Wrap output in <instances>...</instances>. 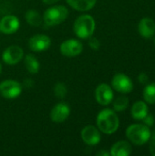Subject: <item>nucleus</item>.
Segmentation results:
<instances>
[{"label": "nucleus", "instance_id": "nucleus-1", "mask_svg": "<svg viewBox=\"0 0 155 156\" xmlns=\"http://www.w3.org/2000/svg\"><path fill=\"white\" fill-rule=\"evenodd\" d=\"M120 125L119 117L113 110L104 109L97 116L98 129L105 134L114 133Z\"/></svg>", "mask_w": 155, "mask_h": 156}, {"label": "nucleus", "instance_id": "nucleus-2", "mask_svg": "<svg viewBox=\"0 0 155 156\" xmlns=\"http://www.w3.org/2000/svg\"><path fill=\"white\" fill-rule=\"evenodd\" d=\"M96 28L94 18L90 15L79 16L74 22L73 30L76 36L81 39H88L90 37Z\"/></svg>", "mask_w": 155, "mask_h": 156}, {"label": "nucleus", "instance_id": "nucleus-3", "mask_svg": "<svg viewBox=\"0 0 155 156\" xmlns=\"http://www.w3.org/2000/svg\"><path fill=\"white\" fill-rule=\"evenodd\" d=\"M126 136L132 144L143 145L150 140L151 131L145 124H132L126 130Z\"/></svg>", "mask_w": 155, "mask_h": 156}, {"label": "nucleus", "instance_id": "nucleus-4", "mask_svg": "<svg viewBox=\"0 0 155 156\" xmlns=\"http://www.w3.org/2000/svg\"><path fill=\"white\" fill-rule=\"evenodd\" d=\"M69 16V10L64 5H53L48 7L43 16V20L46 25L57 26L64 22Z\"/></svg>", "mask_w": 155, "mask_h": 156}, {"label": "nucleus", "instance_id": "nucleus-5", "mask_svg": "<svg viewBox=\"0 0 155 156\" xmlns=\"http://www.w3.org/2000/svg\"><path fill=\"white\" fill-rule=\"evenodd\" d=\"M22 92V85L14 80H5L0 83V95L7 100L17 98Z\"/></svg>", "mask_w": 155, "mask_h": 156}, {"label": "nucleus", "instance_id": "nucleus-6", "mask_svg": "<svg viewBox=\"0 0 155 156\" xmlns=\"http://www.w3.org/2000/svg\"><path fill=\"white\" fill-rule=\"evenodd\" d=\"M112 88L121 93H130L133 90V83L132 80L123 73H118L114 75L111 80Z\"/></svg>", "mask_w": 155, "mask_h": 156}, {"label": "nucleus", "instance_id": "nucleus-7", "mask_svg": "<svg viewBox=\"0 0 155 156\" xmlns=\"http://www.w3.org/2000/svg\"><path fill=\"white\" fill-rule=\"evenodd\" d=\"M59 49L63 56L73 58L81 54L83 50V46L80 41L74 38H69L61 43Z\"/></svg>", "mask_w": 155, "mask_h": 156}, {"label": "nucleus", "instance_id": "nucleus-8", "mask_svg": "<svg viewBox=\"0 0 155 156\" xmlns=\"http://www.w3.org/2000/svg\"><path fill=\"white\" fill-rule=\"evenodd\" d=\"M51 45V39L47 35L37 34L31 37L28 40V48L34 52H42L47 49Z\"/></svg>", "mask_w": 155, "mask_h": 156}, {"label": "nucleus", "instance_id": "nucleus-9", "mask_svg": "<svg viewBox=\"0 0 155 156\" xmlns=\"http://www.w3.org/2000/svg\"><path fill=\"white\" fill-rule=\"evenodd\" d=\"M24 57V51L19 46L12 45L6 48L2 55V58L5 64L8 65H16Z\"/></svg>", "mask_w": 155, "mask_h": 156}, {"label": "nucleus", "instance_id": "nucleus-10", "mask_svg": "<svg viewBox=\"0 0 155 156\" xmlns=\"http://www.w3.org/2000/svg\"><path fill=\"white\" fill-rule=\"evenodd\" d=\"M70 114V108L66 102L57 103L50 112V119L56 123L64 122Z\"/></svg>", "mask_w": 155, "mask_h": 156}, {"label": "nucleus", "instance_id": "nucleus-11", "mask_svg": "<svg viewBox=\"0 0 155 156\" xmlns=\"http://www.w3.org/2000/svg\"><path fill=\"white\" fill-rule=\"evenodd\" d=\"M81 139L82 141L90 146H94L100 144L101 136L100 133V131L93 125H87L85 126L81 133Z\"/></svg>", "mask_w": 155, "mask_h": 156}, {"label": "nucleus", "instance_id": "nucleus-12", "mask_svg": "<svg viewBox=\"0 0 155 156\" xmlns=\"http://www.w3.org/2000/svg\"><path fill=\"white\" fill-rule=\"evenodd\" d=\"M95 99L102 106L109 105L113 100V91L111 86L106 83L100 84L95 90Z\"/></svg>", "mask_w": 155, "mask_h": 156}, {"label": "nucleus", "instance_id": "nucleus-13", "mask_svg": "<svg viewBox=\"0 0 155 156\" xmlns=\"http://www.w3.org/2000/svg\"><path fill=\"white\" fill-rule=\"evenodd\" d=\"M19 19L17 18V16L13 15L5 16L0 20V31L5 35H10L16 32L19 28Z\"/></svg>", "mask_w": 155, "mask_h": 156}, {"label": "nucleus", "instance_id": "nucleus-14", "mask_svg": "<svg viewBox=\"0 0 155 156\" xmlns=\"http://www.w3.org/2000/svg\"><path fill=\"white\" fill-rule=\"evenodd\" d=\"M138 30L143 37L152 38L155 34V22L152 18L144 17L140 21Z\"/></svg>", "mask_w": 155, "mask_h": 156}, {"label": "nucleus", "instance_id": "nucleus-15", "mask_svg": "<svg viewBox=\"0 0 155 156\" xmlns=\"http://www.w3.org/2000/svg\"><path fill=\"white\" fill-rule=\"evenodd\" d=\"M132 145L126 141H119L111 149V156H128L132 154Z\"/></svg>", "mask_w": 155, "mask_h": 156}, {"label": "nucleus", "instance_id": "nucleus-16", "mask_svg": "<svg viewBox=\"0 0 155 156\" xmlns=\"http://www.w3.org/2000/svg\"><path fill=\"white\" fill-rule=\"evenodd\" d=\"M132 116L136 121H143L148 114V106L143 101H137L132 107Z\"/></svg>", "mask_w": 155, "mask_h": 156}, {"label": "nucleus", "instance_id": "nucleus-17", "mask_svg": "<svg viewBox=\"0 0 155 156\" xmlns=\"http://www.w3.org/2000/svg\"><path fill=\"white\" fill-rule=\"evenodd\" d=\"M67 3L77 11H89L94 7L97 0H66Z\"/></svg>", "mask_w": 155, "mask_h": 156}, {"label": "nucleus", "instance_id": "nucleus-18", "mask_svg": "<svg viewBox=\"0 0 155 156\" xmlns=\"http://www.w3.org/2000/svg\"><path fill=\"white\" fill-rule=\"evenodd\" d=\"M25 66L30 74H37L39 71L40 65L38 59L32 54H27L25 57Z\"/></svg>", "mask_w": 155, "mask_h": 156}, {"label": "nucleus", "instance_id": "nucleus-19", "mask_svg": "<svg viewBox=\"0 0 155 156\" xmlns=\"http://www.w3.org/2000/svg\"><path fill=\"white\" fill-rule=\"evenodd\" d=\"M26 22L33 27H39L42 24V17L35 9H29L26 13Z\"/></svg>", "mask_w": 155, "mask_h": 156}, {"label": "nucleus", "instance_id": "nucleus-20", "mask_svg": "<svg viewBox=\"0 0 155 156\" xmlns=\"http://www.w3.org/2000/svg\"><path fill=\"white\" fill-rule=\"evenodd\" d=\"M144 101L149 104H155V82L148 84L143 90Z\"/></svg>", "mask_w": 155, "mask_h": 156}, {"label": "nucleus", "instance_id": "nucleus-21", "mask_svg": "<svg viewBox=\"0 0 155 156\" xmlns=\"http://www.w3.org/2000/svg\"><path fill=\"white\" fill-rule=\"evenodd\" d=\"M129 99L126 96H120L118 97L113 102V108L116 112H123L127 109L129 105Z\"/></svg>", "mask_w": 155, "mask_h": 156}, {"label": "nucleus", "instance_id": "nucleus-22", "mask_svg": "<svg viewBox=\"0 0 155 156\" xmlns=\"http://www.w3.org/2000/svg\"><path fill=\"white\" fill-rule=\"evenodd\" d=\"M68 93V89L63 82H57L54 86V94L58 99H64Z\"/></svg>", "mask_w": 155, "mask_h": 156}, {"label": "nucleus", "instance_id": "nucleus-23", "mask_svg": "<svg viewBox=\"0 0 155 156\" xmlns=\"http://www.w3.org/2000/svg\"><path fill=\"white\" fill-rule=\"evenodd\" d=\"M89 39V46L90 47L91 49L93 50H98L100 48V42L99 41L98 38L96 37H92V36L88 38Z\"/></svg>", "mask_w": 155, "mask_h": 156}, {"label": "nucleus", "instance_id": "nucleus-24", "mask_svg": "<svg viewBox=\"0 0 155 156\" xmlns=\"http://www.w3.org/2000/svg\"><path fill=\"white\" fill-rule=\"evenodd\" d=\"M143 121L144 122V124L147 125L148 127L153 126V123H154V118H153V115H149V114H147V116Z\"/></svg>", "mask_w": 155, "mask_h": 156}, {"label": "nucleus", "instance_id": "nucleus-25", "mask_svg": "<svg viewBox=\"0 0 155 156\" xmlns=\"http://www.w3.org/2000/svg\"><path fill=\"white\" fill-rule=\"evenodd\" d=\"M138 80H139L140 83H142V84H146V83L148 82V80H149V78H148V76H147L146 73H141V74L139 75V77H138Z\"/></svg>", "mask_w": 155, "mask_h": 156}, {"label": "nucleus", "instance_id": "nucleus-26", "mask_svg": "<svg viewBox=\"0 0 155 156\" xmlns=\"http://www.w3.org/2000/svg\"><path fill=\"white\" fill-rule=\"evenodd\" d=\"M150 153L152 155L155 156V135L153 136L150 143Z\"/></svg>", "mask_w": 155, "mask_h": 156}, {"label": "nucleus", "instance_id": "nucleus-27", "mask_svg": "<svg viewBox=\"0 0 155 156\" xmlns=\"http://www.w3.org/2000/svg\"><path fill=\"white\" fill-rule=\"evenodd\" d=\"M45 4H48V5H52V4H55L57 3L58 0H42Z\"/></svg>", "mask_w": 155, "mask_h": 156}, {"label": "nucleus", "instance_id": "nucleus-28", "mask_svg": "<svg viewBox=\"0 0 155 156\" xmlns=\"http://www.w3.org/2000/svg\"><path fill=\"white\" fill-rule=\"evenodd\" d=\"M97 155H99V156H101V155H104V156H109V155H111V154L110 153H107V152H103V151H101V152H100V153H98L97 154Z\"/></svg>", "mask_w": 155, "mask_h": 156}, {"label": "nucleus", "instance_id": "nucleus-29", "mask_svg": "<svg viewBox=\"0 0 155 156\" xmlns=\"http://www.w3.org/2000/svg\"><path fill=\"white\" fill-rule=\"evenodd\" d=\"M1 71H2V66H1V64H0V73H1Z\"/></svg>", "mask_w": 155, "mask_h": 156}, {"label": "nucleus", "instance_id": "nucleus-30", "mask_svg": "<svg viewBox=\"0 0 155 156\" xmlns=\"http://www.w3.org/2000/svg\"><path fill=\"white\" fill-rule=\"evenodd\" d=\"M154 44H155V39H154Z\"/></svg>", "mask_w": 155, "mask_h": 156}]
</instances>
